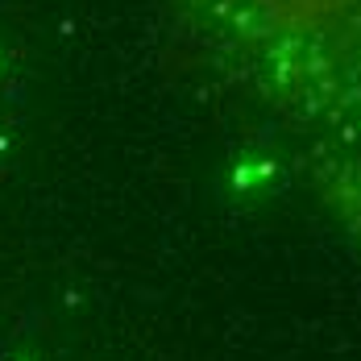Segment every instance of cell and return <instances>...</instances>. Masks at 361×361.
Wrapping results in <instances>:
<instances>
[{
    "instance_id": "3957f363",
    "label": "cell",
    "mask_w": 361,
    "mask_h": 361,
    "mask_svg": "<svg viewBox=\"0 0 361 361\" xmlns=\"http://www.w3.org/2000/svg\"><path fill=\"white\" fill-rule=\"evenodd\" d=\"M324 195H328V204H332V212L345 220V228L353 237H361V158H353V162H345V166L332 171Z\"/></svg>"
},
{
    "instance_id": "7a4b0ae2",
    "label": "cell",
    "mask_w": 361,
    "mask_h": 361,
    "mask_svg": "<svg viewBox=\"0 0 361 361\" xmlns=\"http://www.w3.org/2000/svg\"><path fill=\"white\" fill-rule=\"evenodd\" d=\"M287 183V158L266 142L245 145L233 162H228V200L237 204H266L270 195H279Z\"/></svg>"
},
{
    "instance_id": "6da1fadb",
    "label": "cell",
    "mask_w": 361,
    "mask_h": 361,
    "mask_svg": "<svg viewBox=\"0 0 361 361\" xmlns=\"http://www.w3.org/2000/svg\"><path fill=\"white\" fill-rule=\"evenodd\" d=\"M204 54L295 121L361 137V0H179Z\"/></svg>"
}]
</instances>
